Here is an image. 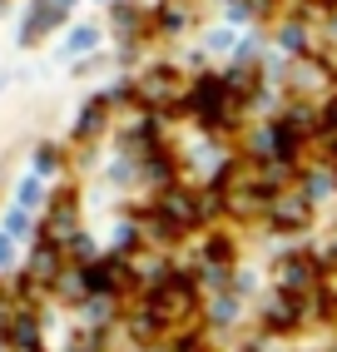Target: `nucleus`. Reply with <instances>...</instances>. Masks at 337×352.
I'll use <instances>...</instances> for the list:
<instances>
[{
	"mask_svg": "<svg viewBox=\"0 0 337 352\" xmlns=\"http://www.w3.org/2000/svg\"><path fill=\"white\" fill-rule=\"evenodd\" d=\"M69 223H75V199L60 194V204L50 208V223H45V233H55V239H60V233H69Z\"/></svg>",
	"mask_w": 337,
	"mask_h": 352,
	"instance_id": "obj_1",
	"label": "nucleus"
},
{
	"mask_svg": "<svg viewBox=\"0 0 337 352\" xmlns=\"http://www.w3.org/2000/svg\"><path fill=\"white\" fill-rule=\"evenodd\" d=\"M273 214H278L283 228H293V223H303V214H307V199H278Z\"/></svg>",
	"mask_w": 337,
	"mask_h": 352,
	"instance_id": "obj_2",
	"label": "nucleus"
},
{
	"mask_svg": "<svg viewBox=\"0 0 337 352\" xmlns=\"http://www.w3.org/2000/svg\"><path fill=\"white\" fill-rule=\"evenodd\" d=\"M55 273H60V253L40 248V253H35V263H30V278H40V283H50Z\"/></svg>",
	"mask_w": 337,
	"mask_h": 352,
	"instance_id": "obj_3",
	"label": "nucleus"
},
{
	"mask_svg": "<svg viewBox=\"0 0 337 352\" xmlns=\"http://www.w3.org/2000/svg\"><path fill=\"white\" fill-rule=\"evenodd\" d=\"M332 263H337V258H332Z\"/></svg>",
	"mask_w": 337,
	"mask_h": 352,
	"instance_id": "obj_4",
	"label": "nucleus"
}]
</instances>
